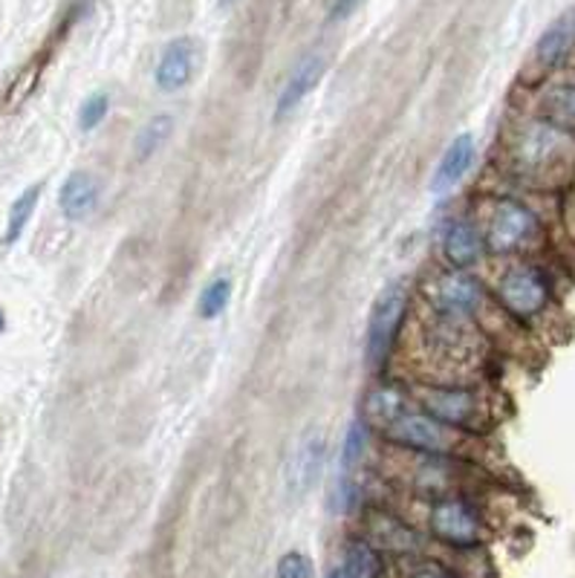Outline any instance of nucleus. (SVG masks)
Returning <instances> with one entry per match:
<instances>
[{"label": "nucleus", "mask_w": 575, "mask_h": 578, "mask_svg": "<svg viewBox=\"0 0 575 578\" xmlns=\"http://www.w3.org/2000/svg\"><path fill=\"white\" fill-rule=\"evenodd\" d=\"M229 302H232V281L229 278H217V281H211L203 290L197 307H200L203 319H217L229 307Z\"/></svg>", "instance_id": "nucleus-23"}, {"label": "nucleus", "mask_w": 575, "mask_h": 578, "mask_svg": "<svg viewBox=\"0 0 575 578\" xmlns=\"http://www.w3.org/2000/svg\"><path fill=\"white\" fill-rule=\"evenodd\" d=\"M405 312H408V286L402 281H393L376 295L370 316H367L365 333V359L374 370L382 368L384 359L391 356V347L396 342Z\"/></svg>", "instance_id": "nucleus-1"}, {"label": "nucleus", "mask_w": 575, "mask_h": 578, "mask_svg": "<svg viewBox=\"0 0 575 578\" xmlns=\"http://www.w3.org/2000/svg\"><path fill=\"white\" fill-rule=\"evenodd\" d=\"M543 116H547V125L559 127V131H575V84L552 87L543 96Z\"/></svg>", "instance_id": "nucleus-18"}, {"label": "nucleus", "mask_w": 575, "mask_h": 578, "mask_svg": "<svg viewBox=\"0 0 575 578\" xmlns=\"http://www.w3.org/2000/svg\"><path fill=\"white\" fill-rule=\"evenodd\" d=\"M419 403H423V414L449 428H477L484 419L480 396L475 391H466V388H426Z\"/></svg>", "instance_id": "nucleus-3"}, {"label": "nucleus", "mask_w": 575, "mask_h": 578, "mask_svg": "<svg viewBox=\"0 0 575 578\" xmlns=\"http://www.w3.org/2000/svg\"><path fill=\"white\" fill-rule=\"evenodd\" d=\"M367 544L374 550H384V553H411V550H417V536H414V529H408V524H402L388 512H370Z\"/></svg>", "instance_id": "nucleus-13"}, {"label": "nucleus", "mask_w": 575, "mask_h": 578, "mask_svg": "<svg viewBox=\"0 0 575 578\" xmlns=\"http://www.w3.org/2000/svg\"><path fill=\"white\" fill-rule=\"evenodd\" d=\"M362 0H330V9H327V21L330 24H342L347 17L359 9Z\"/></svg>", "instance_id": "nucleus-26"}, {"label": "nucleus", "mask_w": 575, "mask_h": 578, "mask_svg": "<svg viewBox=\"0 0 575 578\" xmlns=\"http://www.w3.org/2000/svg\"><path fill=\"white\" fill-rule=\"evenodd\" d=\"M402 414V394L396 388L382 385L370 391L365 399V426L388 428Z\"/></svg>", "instance_id": "nucleus-17"}, {"label": "nucleus", "mask_w": 575, "mask_h": 578, "mask_svg": "<svg viewBox=\"0 0 575 578\" xmlns=\"http://www.w3.org/2000/svg\"><path fill=\"white\" fill-rule=\"evenodd\" d=\"M59 206L64 211V218L82 220L93 214V209L99 206V180L87 171H75L68 176V183L61 185Z\"/></svg>", "instance_id": "nucleus-16"}, {"label": "nucleus", "mask_w": 575, "mask_h": 578, "mask_svg": "<svg viewBox=\"0 0 575 578\" xmlns=\"http://www.w3.org/2000/svg\"><path fill=\"white\" fill-rule=\"evenodd\" d=\"M327 578H359V576H356V573H353L351 567H344V564H342V567H335V570L327 573Z\"/></svg>", "instance_id": "nucleus-28"}, {"label": "nucleus", "mask_w": 575, "mask_h": 578, "mask_svg": "<svg viewBox=\"0 0 575 578\" xmlns=\"http://www.w3.org/2000/svg\"><path fill=\"white\" fill-rule=\"evenodd\" d=\"M428 527H431V536L437 541L460 546V550L475 546L480 536H484L477 512L460 497H445V501L433 503L431 515H428Z\"/></svg>", "instance_id": "nucleus-4"}, {"label": "nucleus", "mask_w": 575, "mask_h": 578, "mask_svg": "<svg viewBox=\"0 0 575 578\" xmlns=\"http://www.w3.org/2000/svg\"><path fill=\"white\" fill-rule=\"evenodd\" d=\"M344 567H351L359 578H379L382 573V562L379 553L367 541H351L344 550Z\"/></svg>", "instance_id": "nucleus-21"}, {"label": "nucleus", "mask_w": 575, "mask_h": 578, "mask_svg": "<svg viewBox=\"0 0 575 578\" xmlns=\"http://www.w3.org/2000/svg\"><path fill=\"white\" fill-rule=\"evenodd\" d=\"M174 131V119L168 116V113H159V116H150L148 122L143 125V131L136 134V160L145 162L148 157L166 145V139Z\"/></svg>", "instance_id": "nucleus-19"}, {"label": "nucleus", "mask_w": 575, "mask_h": 578, "mask_svg": "<svg viewBox=\"0 0 575 578\" xmlns=\"http://www.w3.org/2000/svg\"><path fill=\"white\" fill-rule=\"evenodd\" d=\"M325 457H327V445L325 436L318 431H309L298 445L295 452L290 454V463H286V489L292 495H307L313 483L318 480L321 469H325Z\"/></svg>", "instance_id": "nucleus-7"}, {"label": "nucleus", "mask_w": 575, "mask_h": 578, "mask_svg": "<svg viewBox=\"0 0 575 578\" xmlns=\"http://www.w3.org/2000/svg\"><path fill=\"white\" fill-rule=\"evenodd\" d=\"M567 145V136L564 131L552 125H533L526 127L521 143L515 148L517 165L521 171H543L552 160H559V153L564 151Z\"/></svg>", "instance_id": "nucleus-10"}, {"label": "nucleus", "mask_w": 575, "mask_h": 578, "mask_svg": "<svg viewBox=\"0 0 575 578\" xmlns=\"http://www.w3.org/2000/svg\"><path fill=\"white\" fill-rule=\"evenodd\" d=\"M535 232L533 211L515 200H503L494 209L492 226H489V246L494 251H512L524 246Z\"/></svg>", "instance_id": "nucleus-8"}, {"label": "nucleus", "mask_w": 575, "mask_h": 578, "mask_svg": "<svg viewBox=\"0 0 575 578\" xmlns=\"http://www.w3.org/2000/svg\"><path fill=\"white\" fill-rule=\"evenodd\" d=\"M325 70H327V59L321 56V52H307V56H304V59L292 67L290 78H286V84H284V90H281V96H278L276 122H284L286 116H292V113L301 108V101L307 99L309 93H313V87L321 82Z\"/></svg>", "instance_id": "nucleus-9"}, {"label": "nucleus", "mask_w": 575, "mask_h": 578, "mask_svg": "<svg viewBox=\"0 0 575 578\" xmlns=\"http://www.w3.org/2000/svg\"><path fill=\"white\" fill-rule=\"evenodd\" d=\"M411 578H454L451 573L440 570V567H423V570H417Z\"/></svg>", "instance_id": "nucleus-27"}, {"label": "nucleus", "mask_w": 575, "mask_h": 578, "mask_svg": "<svg viewBox=\"0 0 575 578\" xmlns=\"http://www.w3.org/2000/svg\"><path fill=\"white\" fill-rule=\"evenodd\" d=\"M498 295H501L503 307L517 319H533L543 310L547 304V281L541 272H535L529 267L509 269L506 275L498 284Z\"/></svg>", "instance_id": "nucleus-5"}, {"label": "nucleus", "mask_w": 575, "mask_h": 578, "mask_svg": "<svg viewBox=\"0 0 575 578\" xmlns=\"http://www.w3.org/2000/svg\"><path fill=\"white\" fill-rule=\"evenodd\" d=\"M365 448H367V426L365 422H353V426L347 428V436H344L342 445V478H353V471L362 466Z\"/></svg>", "instance_id": "nucleus-22"}, {"label": "nucleus", "mask_w": 575, "mask_h": 578, "mask_svg": "<svg viewBox=\"0 0 575 578\" xmlns=\"http://www.w3.org/2000/svg\"><path fill=\"white\" fill-rule=\"evenodd\" d=\"M38 200H41V185H29V188H26V192L21 194L15 202H12V209H9V220H7V235H3L7 244H15L17 237L24 235L26 223H29V218H33Z\"/></svg>", "instance_id": "nucleus-20"}, {"label": "nucleus", "mask_w": 575, "mask_h": 578, "mask_svg": "<svg viewBox=\"0 0 575 578\" xmlns=\"http://www.w3.org/2000/svg\"><path fill=\"white\" fill-rule=\"evenodd\" d=\"M278 578H313V564L307 562V555L290 553L278 562Z\"/></svg>", "instance_id": "nucleus-25"}, {"label": "nucleus", "mask_w": 575, "mask_h": 578, "mask_svg": "<svg viewBox=\"0 0 575 578\" xmlns=\"http://www.w3.org/2000/svg\"><path fill=\"white\" fill-rule=\"evenodd\" d=\"M384 436L391 443L411 448V452H423L428 457H442L457 448V434L454 428L442 426L428 414H405L393 419L391 426L384 428Z\"/></svg>", "instance_id": "nucleus-2"}, {"label": "nucleus", "mask_w": 575, "mask_h": 578, "mask_svg": "<svg viewBox=\"0 0 575 578\" xmlns=\"http://www.w3.org/2000/svg\"><path fill=\"white\" fill-rule=\"evenodd\" d=\"M480 304V284L466 272H449V275L437 278L433 284V307L449 316V319H460L468 316Z\"/></svg>", "instance_id": "nucleus-11"}, {"label": "nucleus", "mask_w": 575, "mask_h": 578, "mask_svg": "<svg viewBox=\"0 0 575 578\" xmlns=\"http://www.w3.org/2000/svg\"><path fill=\"white\" fill-rule=\"evenodd\" d=\"M197 64H200V44L194 38H174L168 44L154 70V82L162 93H176L188 87L197 76Z\"/></svg>", "instance_id": "nucleus-6"}, {"label": "nucleus", "mask_w": 575, "mask_h": 578, "mask_svg": "<svg viewBox=\"0 0 575 578\" xmlns=\"http://www.w3.org/2000/svg\"><path fill=\"white\" fill-rule=\"evenodd\" d=\"M475 162V136L463 134L445 148L442 160L437 162L431 176V192L433 194H449L460 180L468 174V168Z\"/></svg>", "instance_id": "nucleus-12"}, {"label": "nucleus", "mask_w": 575, "mask_h": 578, "mask_svg": "<svg viewBox=\"0 0 575 578\" xmlns=\"http://www.w3.org/2000/svg\"><path fill=\"white\" fill-rule=\"evenodd\" d=\"M3 328H7V316H3V310H0V333H3Z\"/></svg>", "instance_id": "nucleus-29"}, {"label": "nucleus", "mask_w": 575, "mask_h": 578, "mask_svg": "<svg viewBox=\"0 0 575 578\" xmlns=\"http://www.w3.org/2000/svg\"><path fill=\"white\" fill-rule=\"evenodd\" d=\"M110 110V96L108 93H93V96H87L82 104V110H78V125H82V131H93V127H99L101 122H105V116H108Z\"/></svg>", "instance_id": "nucleus-24"}, {"label": "nucleus", "mask_w": 575, "mask_h": 578, "mask_svg": "<svg viewBox=\"0 0 575 578\" xmlns=\"http://www.w3.org/2000/svg\"><path fill=\"white\" fill-rule=\"evenodd\" d=\"M575 50V7L555 21V24L541 35V41L535 47V61L543 70L559 67L567 61L570 52Z\"/></svg>", "instance_id": "nucleus-15"}, {"label": "nucleus", "mask_w": 575, "mask_h": 578, "mask_svg": "<svg viewBox=\"0 0 575 578\" xmlns=\"http://www.w3.org/2000/svg\"><path fill=\"white\" fill-rule=\"evenodd\" d=\"M484 235H480L475 223H468V220L451 223L445 237H442V255H445V260H449L454 269L475 267L477 260L484 258Z\"/></svg>", "instance_id": "nucleus-14"}]
</instances>
